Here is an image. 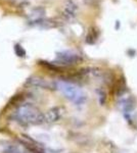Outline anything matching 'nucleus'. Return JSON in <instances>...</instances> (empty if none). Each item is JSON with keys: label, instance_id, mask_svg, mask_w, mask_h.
I'll list each match as a JSON object with an SVG mask.
<instances>
[{"label": "nucleus", "instance_id": "obj_1", "mask_svg": "<svg viewBox=\"0 0 137 153\" xmlns=\"http://www.w3.org/2000/svg\"><path fill=\"white\" fill-rule=\"evenodd\" d=\"M12 118L23 126L44 124V113L30 103L19 105L12 113Z\"/></svg>", "mask_w": 137, "mask_h": 153}, {"label": "nucleus", "instance_id": "obj_2", "mask_svg": "<svg viewBox=\"0 0 137 153\" xmlns=\"http://www.w3.org/2000/svg\"><path fill=\"white\" fill-rule=\"evenodd\" d=\"M56 88L63 93V95L76 105H81L86 101V95L83 90L73 83L67 81H58Z\"/></svg>", "mask_w": 137, "mask_h": 153}, {"label": "nucleus", "instance_id": "obj_3", "mask_svg": "<svg viewBox=\"0 0 137 153\" xmlns=\"http://www.w3.org/2000/svg\"><path fill=\"white\" fill-rule=\"evenodd\" d=\"M56 59L61 65H76L79 61H81V57L79 54L72 52V51H61L56 53Z\"/></svg>", "mask_w": 137, "mask_h": 153}, {"label": "nucleus", "instance_id": "obj_4", "mask_svg": "<svg viewBox=\"0 0 137 153\" xmlns=\"http://www.w3.org/2000/svg\"><path fill=\"white\" fill-rule=\"evenodd\" d=\"M61 108L53 107L44 113V124H53L61 117Z\"/></svg>", "mask_w": 137, "mask_h": 153}, {"label": "nucleus", "instance_id": "obj_5", "mask_svg": "<svg viewBox=\"0 0 137 153\" xmlns=\"http://www.w3.org/2000/svg\"><path fill=\"white\" fill-rule=\"evenodd\" d=\"M76 11H77V5L73 2V0H68L67 3L64 4L63 16L67 19H71L75 18Z\"/></svg>", "mask_w": 137, "mask_h": 153}, {"label": "nucleus", "instance_id": "obj_6", "mask_svg": "<svg viewBox=\"0 0 137 153\" xmlns=\"http://www.w3.org/2000/svg\"><path fill=\"white\" fill-rule=\"evenodd\" d=\"M30 24L33 25V26L39 27V28H42V29H51V28L56 27L55 22L49 19H38V21L32 22V23H30Z\"/></svg>", "mask_w": 137, "mask_h": 153}, {"label": "nucleus", "instance_id": "obj_7", "mask_svg": "<svg viewBox=\"0 0 137 153\" xmlns=\"http://www.w3.org/2000/svg\"><path fill=\"white\" fill-rule=\"evenodd\" d=\"M44 16H45V9L42 6H38L35 7V8L32 9V11L30 12V23L35 21H38V19H44Z\"/></svg>", "mask_w": 137, "mask_h": 153}, {"label": "nucleus", "instance_id": "obj_8", "mask_svg": "<svg viewBox=\"0 0 137 153\" xmlns=\"http://www.w3.org/2000/svg\"><path fill=\"white\" fill-rule=\"evenodd\" d=\"M120 106L125 112H130L134 108V106H135V100H134L133 97H128L125 98V99H122L120 101Z\"/></svg>", "mask_w": 137, "mask_h": 153}, {"label": "nucleus", "instance_id": "obj_9", "mask_svg": "<svg viewBox=\"0 0 137 153\" xmlns=\"http://www.w3.org/2000/svg\"><path fill=\"white\" fill-rule=\"evenodd\" d=\"M97 38H98V32L96 31L95 28H91L86 36V43L94 44L96 42Z\"/></svg>", "mask_w": 137, "mask_h": 153}, {"label": "nucleus", "instance_id": "obj_10", "mask_svg": "<svg viewBox=\"0 0 137 153\" xmlns=\"http://www.w3.org/2000/svg\"><path fill=\"white\" fill-rule=\"evenodd\" d=\"M14 52H16V56H19V57H25L27 54L26 50H25L21 44H16V45H14Z\"/></svg>", "mask_w": 137, "mask_h": 153}, {"label": "nucleus", "instance_id": "obj_11", "mask_svg": "<svg viewBox=\"0 0 137 153\" xmlns=\"http://www.w3.org/2000/svg\"><path fill=\"white\" fill-rule=\"evenodd\" d=\"M6 153H23V152L19 151L16 147H9L8 150L6 151Z\"/></svg>", "mask_w": 137, "mask_h": 153}]
</instances>
